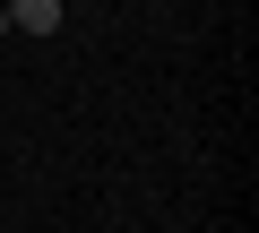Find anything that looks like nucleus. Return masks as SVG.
<instances>
[{"mask_svg": "<svg viewBox=\"0 0 259 233\" xmlns=\"http://www.w3.org/2000/svg\"><path fill=\"white\" fill-rule=\"evenodd\" d=\"M9 35H61V0H0Z\"/></svg>", "mask_w": 259, "mask_h": 233, "instance_id": "obj_1", "label": "nucleus"}, {"mask_svg": "<svg viewBox=\"0 0 259 233\" xmlns=\"http://www.w3.org/2000/svg\"><path fill=\"white\" fill-rule=\"evenodd\" d=\"M0 43H9V9H0Z\"/></svg>", "mask_w": 259, "mask_h": 233, "instance_id": "obj_2", "label": "nucleus"}]
</instances>
